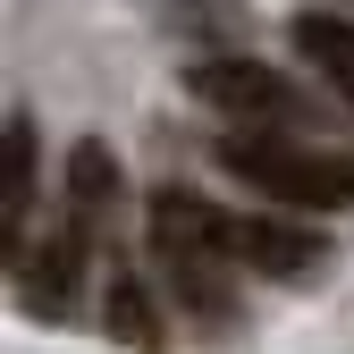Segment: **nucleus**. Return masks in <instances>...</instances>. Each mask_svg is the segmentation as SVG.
Segmentation results:
<instances>
[{
	"mask_svg": "<svg viewBox=\"0 0 354 354\" xmlns=\"http://www.w3.org/2000/svg\"><path fill=\"white\" fill-rule=\"evenodd\" d=\"M219 245H228V261H245L261 279H304L321 261L313 228H287V219H261V211H219Z\"/></svg>",
	"mask_w": 354,
	"mask_h": 354,
	"instance_id": "nucleus-4",
	"label": "nucleus"
},
{
	"mask_svg": "<svg viewBox=\"0 0 354 354\" xmlns=\"http://www.w3.org/2000/svg\"><path fill=\"white\" fill-rule=\"evenodd\" d=\"M26 219H34V127L9 118V186H0V228L26 253Z\"/></svg>",
	"mask_w": 354,
	"mask_h": 354,
	"instance_id": "nucleus-8",
	"label": "nucleus"
},
{
	"mask_svg": "<svg viewBox=\"0 0 354 354\" xmlns=\"http://www.w3.org/2000/svg\"><path fill=\"white\" fill-rule=\"evenodd\" d=\"M152 253L177 279V295L194 304L203 321H228V245H219V203L160 186L152 194Z\"/></svg>",
	"mask_w": 354,
	"mask_h": 354,
	"instance_id": "nucleus-2",
	"label": "nucleus"
},
{
	"mask_svg": "<svg viewBox=\"0 0 354 354\" xmlns=\"http://www.w3.org/2000/svg\"><path fill=\"white\" fill-rule=\"evenodd\" d=\"M110 329L127 337V346H136V354H160V313H152V287L144 279H110Z\"/></svg>",
	"mask_w": 354,
	"mask_h": 354,
	"instance_id": "nucleus-9",
	"label": "nucleus"
},
{
	"mask_svg": "<svg viewBox=\"0 0 354 354\" xmlns=\"http://www.w3.org/2000/svg\"><path fill=\"white\" fill-rule=\"evenodd\" d=\"M186 84H194V102L228 110L236 127H295L304 118V93L279 68H261V59H203Z\"/></svg>",
	"mask_w": 354,
	"mask_h": 354,
	"instance_id": "nucleus-3",
	"label": "nucleus"
},
{
	"mask_svg": "<svg viewBox=\"0 0 354 354\" xmlns=\"http://www.w3.org/2000/svg\"><path fill=\"white\" fill-rule=\"evenodd\" d=\"M76 270H84V228H59L51 245L17 253V295L34 321H68L76 313Z\"/></svg>",
	"mask_w": 354,
	"mask_h": 354,
	"instance_id": "nucleus-5",
	"label": "nucleus"
},
{
	"mask_svg": "<svg viewBox=\"0 0 354 354\" xmlns=\"http://www.w3.org/2000/svg\"><path fill=\"white\" fill-rule=\"evenodd\" d=\"M295 59L321 68L337 93L354 102V17H295Z\"/></svg>",
	"mask_w": 354,
	"mask_h": 354,
	"instance_id": "nucleus-7",
	"label": "nucleus"
},
{
	"mask_svg": "<svg viewBox=\"0 0 354 354\" xmlns=\"http://www.w3.org/2000/svg\"><path fill=\"white\" fill-rule=\"evenodd\" d=\"M219 169L253 186L261 203L279 211H346L354 203V160L329 144H295L287 127H236L219 136Z\"/></svg>",
	"mask_w": 354,
	"mask_h": 354,
	"instance_id": "nucleus-1",
	"label": "nucleus"
},
{
	"mask_svg": "<svg viewBox=\"0 0 354 354\" xmlns=\"http://www.w3.org/2000/svg\"><path fill=\"white\" fill-rule=\"evenodd\" d=\"M68 228H84V236H102L110 219L127 211V194H118V169H110V152L102 144H76V160H68Z\"/></svg>",
	"mask_w": 354,
	"mask_h": 354,
	"instance_id": "nucleus-6",
	"label": "nucleus"
}]
</instances>
